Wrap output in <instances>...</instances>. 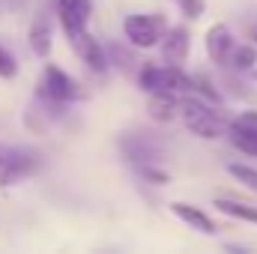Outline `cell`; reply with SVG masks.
<instances>
[{"label":"cell","mask_w":257,"mask_h":254,"mask_svg":"<svg viewBox=\"0 0 257 254\" xmlns=\"http://www.w3.org/2000/svg\"><path fill=\"white\" fill-rule=\"evenodd\" d=\"M180 120L186 123V129L197 135V138H221L227 129H230V120L227 114L218 111V102H209V99H186L183 96V105H180Z\"/></svg>","instance_id":"obj_1"},{"label":"cell","mask_w":257,"mask_h":254,"mask_svg":"<svg viewBox=\"0 0 257 254\" xmlns=\"http://www.w3.org/2000/svg\"><path fill=\"white\" fill-rule=\"evenodd\" d=\"M42 168V156L30 147H9L0 144V189L18 186L21 180L33 177Z\"/></svg>","instance_id":"obj_2"},{"label":"cell","mask_w":257,"mask_h":254,"mask_svg":"<svg viewBox=\"0 0 257 254\" xmlns=\"http://www.w3.org/2000/svg\"><path fill=\"white\" fill-rule=\"evenodd\" d=\"M147 93H194V75H186L180 66H144L138 75Z\"/></svg>","instance_id":"obj_3"},{"label":"cell","mask_w":257,"mask_h":254,"mask_svg":"<svg viewBox=\"0 0 257 254\" xmlns=\"http://www.w3.org/2000/svg\"><path fill=\"white\" fill-rule=\"evenodd\" d=\"M123 30H126V39L135 48H153V45H162L165 33L171 30L165 15H147V12H135L123 21Z\"/></svg>","instance_id":"obj_4"},{"label":"cell","mask_w":257,"mask_h":254,"mask_svg":"<svg viewBox=\"0 0 257 254\" xmlns=\"http://www.w3.org/2000/svg\"><path fill=\"white\" fill-rule=\"evenodd\" d=\"M66 39H69V45H72V51L81 57V63H87L90 72H96V75H105L108 72V51L102 48V42L99 39H93L90 33H87V27H78V30H63Z\"/></svg>","instance_id":"obj_5"},{"label":"cell","mask_w":257,"mask_h":254,"mask_svg":"<svg viewBox=\"0 0 257 254\" xmlns=\"http://www.w3.org/2000/svg\"><path fill=\"white\" fill-rule=\"evenodd\" d=\"M120 153L132 165H159L165 159V147L159 141H153L150 135H141V132L120 135Z\"/></svg>","instance_id":"obj_6"},{"label":"cell","mask_w":257,"mask_h":254,"mask_svg":"<svg viewBox=\"0 0 257 254\" xmlns=\"http://www.w3.org/2000/svg\"><path fill=\"white\" fill-rule=\"evenodd\" d=\"M39 93L42 96H48V99H57V102H78L84 93H81V87L66 75L63 69H57V66H45V72H42V78H39Z\"/></svg>","instance_id":"obj_7"},{"label":"cell","mask_w":257,"mask_h":254,"mask_svg":"<svg viewBox=\"0 0 257 254\" xmlns=\"http://www.w3.org/2000/svg\"><path fill=\"white\" fill-rule=\"evenodd\" d=\"M63 111H66L63 102H57V99H48V96L36 93V99L27 105L24 126L33 129V132H45V129H51L60 117H63Z\"/></svg>","instance_id":"obj_8"},{"label":"cell","mask_w":257,"mask_h":254,"mask_svg":"<svg viewBox=\"0 0 257 254\" xmlns=\"http://www.w3.org/2000/svg\"><path fill=\"white\" fill-rule=\"evenodd\" d=\"M233 48H236V45H233V36H230V30H227L224 24H212V27L206 30V54H209L212 63L227 66Z\"/></svg>","instance_id":"obj_9"},{"label":"cell","mask_w":257,"mask_h":254,"mask_svg":"<svg viewBox=\"0 0 257 254\" xmlns=\"http://www.w3.org/2000/svg\"><path fill=\"white\" fill-rule=\"evenodd\" d=\"M189 45H192V36L186 27H171L162 39V57L165 63L171 66H183L186 57H189Z\"/></svg>","instance_id":"obj_10"},{"label":"cell","mask_w":257,"mask_h":254,"mask_svg":"<svg viewBox=\"0 0 257 254\" xmlns=\"http://www.w3.org/2000/svg\"><path fill=\"white\" fill-rule=\"evenodd\" d=\"M54 3H57V18H60L63 30L87 27L90 12H93V0H54Z\"/></svg>","instance_id":"obj_11"},{"label":"cell","mask_w":257,"mask_h":254,"mask_svg":"<svg viewBox=\"0 0 257 254\" xmlns=\"http://www.w3.org/2000/svg\"><path fill=\"white\" fill-rule=\"evenodd\" d=\"M27 45L36 57H48L51 54V45H54V27L48 21V15H39L33 24H30V33H27Z\"/></svg>","instance_id":"obj_12"},{"label":"cell","mask_w":257,"mask_h":254,"mask_svg":"<svg viewBox=\"0 0 257 254\" xmlns=\"http://www.w3.org/2000/svg\"><path fill=\"white\" fill-rule=\"evenodd\" d=\"M180 105H183V93H153V99H150L147 108H150L153 120L168 123V120L180 117Z\"/></svg>","instance_id":"obj_13"},{"label":"cell","mask_w":257,"mask_h":254,"mask_svg":"<svg viewBox=\"0 0 257 254\" xmlns=\"http://www.w3.org/2000/svg\"><path fill=\"white\" fill-rule=\"evenodd\" d=\"M171 212L177 215V218H183L189 227H194V230H200V233H206V236H212L215 233V221L203 212V209H197V206H192V203H174L171 206Z\"/></svg>","instance_id":"obj_14"},{"label":"cell","mask_w":257,"mask_h":254,"mask_svg":"<svg viewBox=\"0 0 257 254\" xmlns=\"http://www.w3.org/2000/svg\"><path fill=\"white\" fill-rule=\"evenodd\" d=\"M215 206H218L221 212L233 215V218H242V221H251V224H257V206L239 203V200H227V197H218V200H215Z\"/></svg>","instance_id":"obj_15"},{"label":"cell","mask_w":257,"mask_h":254,"mask_svg":"<svg viewBox=\"0 0 257 254\" xmlns=\"http://www.w3.org/2000/svg\"><path fill=\"white\" fill-rule=\"evenodd\" d=\"M254 63H257L254 45H236L233 54H230V60H227V66L236 69V72H248V69H254Z\"/></svg>","instance_id":"obj_16"},{"label":"cell","mask_w":257,"mask_h":254,"mask_svg":"<svg viewBox=\"0 0 257 254\" xmlns=\"http://www.w3.org/2000/svg\"><path fill=\"white\" fill-rule=\"evenodd\" d=\"M227 138H230V144H233L239 153H245V156H257V135L230 126V129H227Z\"/></svg>","instance_id":"obj_17"},{"label":"cell","mask_w":257,"mask_h":254,"mask_svg":"<svg viewBox=\"0 0 257 254\" xmlns=\"http://www.w3.org/2000/svg\"><path fill=\"white\" fill-rule=\"evenodd\" d=\"M135 171H138V177H144L153 186H168V180H171L159 165H135Z\"/></svg>","instance_id":"obj_18"},{"label":"cell","mask_w":257,"mask_h":254,"mask_svg":"<svg viewBox=\"0 0 257 254\" xmlns=\"http://www.w3.org/2000/svg\"><path fill=\"white\" fill-rule=\"evenodd\" d=\"M227 171H230L239 183H245L251 191H257V171H254V168H248V165H230Z\"/></svg>","instance_id":"obj_19"},{"label":"cell","mask_w":257,"mask_h":254,"mask_svg":"<svg viewBox=\"0 0 257 254\" xmlns=\"http://www.w3.org/2000/svg\"><path fill=\"white\" fill-rule=\"evenodd\" d=\"M230 126L242 129V132H251V135H257V111H242L239 117H233L230 120Z\"/></svg>","instance_id":"obj_20"},{"label":"cell","mask_w":257,"mask_h":254,"mask_svg":"<svg viewBox=\"0 0 257 254\" xmlns=\"http://www.w3.org/2000/svg\"><path fill=\"white\" fill-rule=\"evenodd\" d=\"M18 75V63H15V57L6 51V48H0V78H15Z\"/></svg>","instance_id":"obj_21"},{"label":"cell","mask_w":257,"mask_h":254,"mask_svg":"<svg viewBox=\"0 0 257 254\" xmlns=\"http://www.w3.org/2000/svg\"><path fill=\"white\" fill-rule=\"evenodd\" d=\"M180 3V9H183V15L194 21V18H200L203 15V0H177Z\"/></svg>","instance_id":"obj_22"},{"label":"cell","mask_w":257,"mask_h":254,"mask_svg":"<svg viewBox=\"0 0 257 254\" xmlns=\"http://www.w3.org/2000/svg\"><path fill=\"white\" fill-rule=\"evenodd\" d=\"M251 39H254V45H257V27H254V30H251Z\"/></svg>","instance_id":"obj_23"},{"label":"cell","mask_w":257,"mask_h":254,"mask_svg":"<svg viewBox=\"0 0 257 254\" xmlns=\"http://www.w3.org/2000/svg\"><path fill=\"white\" fill-rule=\"evenodd\" d=\"M254 78H257V72H254Z\"/></svg>","instance_id":"obj_24"}]
</instances>
